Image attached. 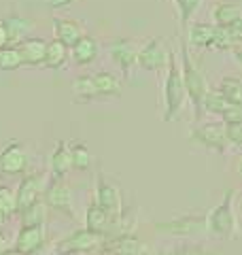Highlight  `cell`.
Here are the masks:
<instances>
[{
    "label": "cell",
    "mask_w": 242,
    "mask_h": 255,
    "mask_svg": "<svg viewBox=\"0 0 242 255\" xmlns=\"http://www.w3.org/2000/svg\"><path fill=\"white\" fill-rule=\"evenodd\" d=\"M181 70H183V81H185V90H187V100L193 107V117L200 119V115H204V109H202V102H204L206 92L211 90L206 81V75L200 70V66H196V62L191 58L187 38H181Z\"/></svg>",
    "instance_id": "cell-1"
},
{
    "label": "cell",
    "mask_w": 242,
    "mask_h": 255,
    "mask_svg": "<svg viewBox=\"0 0 242 255\" xmlns=\"http://www.w3.org/2000/svg\"><path fill=\"white\" fill-rule=\"evenodd\" d=\"M185 100H187V90H185V81H183V70L179 66L174 51L170 49V58H168V66H166V79H164V117L161 119L166 124L174 122L183 111Z\"/></svg>",
    "instance_id": "cell-2"
},
{
    "label": "cell",
    "mask_w": 242,
    "mask_h": 255,
    "mask_svg": "<svg viewBox=\"0 0 242 255\" xmlns=\"http://www.w3.org/2000/svg\"><path fill=\"white\" fill-rule=\"evenodd\" d=\"M234 191L228 189L223 196L221 204H217L215 209L206 215L208 219V232L217 238H223V241H228L236 234V215H234Z\"/></svg>",
    "instance_id": "cell-3"
},
{
    "label": "cell",
    "mask_w": 242,
    "mask_h": 255,
    "mask_svg": "<svg viewBox=\"0 0 242 255\" xmlns=\"http://www.w3.org/2000/svg\"><path fill=\"white\" fill-rule=\"evenodd\" d=\"M155 230L168 236H200L208 232V219L206 215H183V217L155 223Z\"/></svg>",
    "instance_id": "cell-4"
},
{
    "label": "cell",
    "mask_w": 242,
    "mask_h": 255,
    "mask_svg": "<svg viewBox=\"0 0 242 255\" xmlns=\"http://www.w3.org/2000/svg\"><path fill=\"white\" fill-rule=\"evenodd\" d=\"M191 142L204 147L208 151H217V153H225L230 147L228 136H225V124L223 122H211V124H200L193 128L189 134Z\"/></svg>",
    "instance_id": "cell-5"
},
{
    "label": "cell",
    "mask_w": 242,
    "mask_h": 255,
    "mask_svg": "<svg viewBox=\"0 0 242 255\" xmlns=\"http://www.w3.org/2000/svg\"><path fill=\"white\" fill-rule=\"evenodd\" d=\"M168 58H170V47L166 45V41L161 36L149 38L140 49H138V66L147 73H159L166 70Z\"/></svg>",
    "instance_id": "cell-6"
},
{
    "label": "cell",
    "mask_w": 242,
    "mask_h": 255,
    "mask_svg": "<svg viewBox=\"0 0 242 255\" xmlns=\"http://www.w3.org/2000/svg\"><path fill=\"white\" fill-rule=\"evenodd\" d=\"M109 236L92 232V230H77L70 236H66L64 241L58 245V253L62 251H81V253H90L96 249H104V243H107Z\"/></svg>",
    "instance_id": "cell-7"
},
{
    "label": "cell",
    "mask_w": 242,
    "mask_h": 255,
    "mask_svg": "<svg viewBox=\"0 0 242 255\" xmlns=\"http://www.w3.org/2000/svg\"><path fill=\"white\" fill-rule=\"evenodd\" d=\"M138 49L140 47L136 45L132 38H115V41L109 45L111 58L119 66V70L123 73L125 79H130L132 68L138 64Z\"/></svg>",
    "instance_id": "cell-8"
},
{
    "label": "cell",
    "mask_w": 242,
    "mask_h": 255,
    "mask_svg": "<svg viewBox=\"0 0 242 255\" xmlns=\"http://www.w3.org/2000/svg\"><path fill=\"white\" fill-rule=\"evenodd\" d=\"M96 204H100L115 219L121 217V191L115 183L104 179V174H98V183H96Z\"/></svg>",
    "instance_id": "cell-9"
},
{
    "label": "cell",
    "mask_w": 242,
    "mask_h": 255,
    "mask_svg": "<svg viewBox=\"0 0 242 255\" xmlns=\"http://www.w3.org/2000/svg\"><path fill=\"white\" fill-rule=\"evenodd\" d=\"M45 189H47L45 174H30V177H26L19 183V189H17V211L21 213L30 204L40 200V194H45Z\"/></svg>",
    "instance_id": "cell-10"
},
{
    "label": "cell",
    "mask_w": 242,
    "mask_h": 255,
    "mask_svg": "<svg viewBox=\"0 0 242 255\" xmlns=\"http://www.w3.org/2000/svg\"><path fill=\"white\" fill-rule=\"evenodd\" d=\"M28 168V153L19 142H9L0 151V172L4 174H21Z\"/></svg>",
    "instance_id": "cell-11"
},
{
    "label": "cell",
    "mask_w": 242,
    "mask_h": 255,
    "mask_svg": "<svg viewBox=\"0 0 242 255\" xmlns=\"http://www.w3.org/2000/svg\"><path fill=\"white\" fill-rule=\"evenodd\" d=\"M45 202H47V206H51V209L68 215V217H75V215H72V194H70L66 183H62V179H58V181H53V183L47 185Z\"/></svg>",
    "instance_id": "cell-12"
},
{
    "label": "cell",
    "mask_w": 242,
    "mask_h": 255,
    "mask_svg": "<svg viewBox=\"0 0 242 255\" xmlns=\"http://www.w3.org/2000/svg\"><path fill=\"white\" fill-rule=\"evenodd\" d=\"M215 34H217V26L208 21H191L187 28V45L193 49H213L215 43Z\"/></svg>",
    "instance_id": "cell-13"
},
{
    "label": "cell",
    "mask_w": 242,
    "mask_h": 255,
    "mask_svg": "<svg viewBox=\"0 0 242 255\" xmlns=\"http://www.w3.org/2000/svg\"><path fill=\"white\" fill-rule=\"evenodd\" d=\"M53 32H55V38L62 41L68 49H72L85 36L83 26L70 17H53Z\"/></svg>",
    "instance_id": "cell-14"
},
{
    "label": "cell",
    "mask_w": 242,
    "mask_h": 255,
    "mask_svg": "<svg viewBox=\"0 0 242 255\" xmlns=\"http://www.w3.org/2000/svg\"><path fill=\"white\" fill-rule=\"evenodd\" d=\"M17 47H19L23 66H40V64H45V53H47L45 38L28 36L26 41H21Z\"/></svg>",
    "instance_id": "cell-15"
},
{
    "label": "cell",
    "mask_w": 242,
    "mask_h": 255,
    "mask_svg": "<svg viewBox=\"0 0 242 255\" xmlns=\"http://www.w3.org/2000/svg\"><path fill=\"white\" fill-rule=\"evenodd\" d=\"M45 243L43 226H21L17 238H15V249L23 251L26 255L36 253Z\"/></svg>",
    "instance_id": "cell-16"
},
{
    "label": "cell",
    "mask_w": 242,
    "mask_h": 255,
    "mask_svg": "<svg viewBox=\"0 0 242 255\" xmlns=\"http://www.w3.org/2000/svg\"><path fill=\"white\" fill-rule=\"evenodd\" d=\"M113 223H115V217L109 215L100 204H90L87 206V213H85V228L87 230L109 236V232L113 230Z\"/></svg>",
    "instance_id": "cell-17"
},
{
    "label": "cell",
    "mask_w": 242,
    "mask_h": 255,
    "mask_svg": "<svg viewBox=\"0 0 242 255\" xmlns=\"http://www.w3.org/2000/svg\"><path fill=\"white\" fill-rule=\"evenodd\" d=\"M72 53V60H75L77 66H90L98 60V53H100V43L96 41L94 36L85 34L81 41L70 49Z\"/></svg>",
    "instance_id": "cell-18"
},
{
    "label": "cell",
    "mask_w": 242,
    "mask_h": 255,
    "mask_svg": "<svg viewBox=\"0 0 242 255\" xmlns=\"http://www.w3.org/2000/svg\"><path fill=\"white\" fill-rule=\"evenodd\" d=\"M104 249L111 251L113 255H140L144 247L138 238H134L130 234H119L117 238H111V241L107 238Z\"/></svg>",
    "instance_id": "cell-19"
},
{
    "label": "cell",
    "mask_w": 242,
    "mask_h": 255,
    "mask_svg": "<svg viewBox=\"0 0 242 255\" xmlns=\"http://www.w3.org/2000/svg\"><path fill=\"white\" fill-rule=\"evenodd\" d=\"M51 172L55 179H64L72 170V155H70V145L66 142H58L53 149V153L49 157Z\"/></svg>",
    "instance_id": "cell-20"
},
{
    "label": "cell",
    "mask_w": 242,
    "mask_h": 255,
    "mask_svg": "<svg viewBox=\"0 0 242 255\" xmlns=\"http://www.w3.org/2000/svg\"><path fill=\"white\" fill-rule=\"evenodd\" d=\"M4 28H6V36H9V45L17 47L21 41H26L30 30H32V23L28 19L19 17V15H9L6 19H2Z\"/></svg>",
    "instance_id": "cell-21"
},
{
    "label": "cell",
    "mask_w": 242,
    "mask_h": 255,
    "mask_svg": "<svg viewBox=\"0 0 242 255\" xmlns=\"http://www.w3.org/2000/svg\"><path fill=\"white\" fill-rule=\"evenodd\" d=\"M211 17L215 26H230L238 17H242V9L236 2H217L211 11Z\"/></svg>",
    "instance_id": "cell-22"
},
{
    "label": "cell",
    "mask_w": 242,
    "mask_h": 255,
    "mask_svg": "<svg viewBox=\"0 0 242 255\" xmlns=\"http://www.w3.org/2000/svg\"><path fill=\"white\" fill-rule=\"evenodd\" d=\"M68 47L64 45L62 41H58V38H53V41H47V53H45V66L47 68H53L58 70L62 68L64 64H66L68 60Z\"/></svg>",
    "instance_id": "cell-23"
},
{
    "label": "cell",
    "mask_w": 242,
    "mask_h": 255,
    "mask_svg": "<svg viewBox=\"0 0 242 255\" xmlns=\"http://www.w3.org/2000/svg\"><path fill=\"white\" fill-rule=\"evenodd\" d=\"M94 81H96L98 96H121V81L113 73L100 70V73L94 75Z\"/></svg>",
    "instance_id": "cell-24"
},
{
    "label": "cell",
    "mask_w": 242,
    "mask_h": 255,
    "mask_svg": "<svg viewBox=\"0 0 242 255\" xmlns=\"http://www.w3.org/2000/svg\"><path fill=\"white\" fill-rule=\"evenodd\" d=\"M228 105H230V100L215 87V90H208L206 92L204 102H202V109H204V113H208V115L221 117L225 113V109H228Z\"/></svg>",
    "instance_id": "cell-25"
},
{
    "label": "cell",
    "mask_w": 242,
    "mask_h": 255,
    "mask_svg": "<svg viewBox=\"0 0 242 255\" xmlns=\"http://www.w3.org/2000/svg\"><path fill=\"white\" fill-rule=\"evenodd\" d=\"M204 0H174V6H176V13H179V23H181V30L185 32L189 28V23L196 17V13L200 11V6Z\"/></svg>",
    "instance_id": "cell-26"
},
{
    "label": "cell",
    "mask_w": 242,
    "mask_h": 255,
    "mask_svg": "<svg viewBox=\"0 0 242 255\" xmlns=\"http://www.w3.org/2000/svg\"><path fill=\"white\" fill-rule=\"evenodd\" d=\"M217 90L230 102H242V79L238 75H225L217 85Z\"/></svg>",
    "instance_id": "cell-27"
},
{
    "label": "cell",
    "mask_w": 242,
    "mask_h": 255,
    "mask_svg": "<svg viewBox=\"0 0 242 255\" xmlns=\"http://www.w3.org/2000/svg\"><path fill=\"white\" fill-rule=\"evenodd\" d=\"M72 94L77 96V100H94L98 98V90H96L94 75H81L72 83Z\"/></svg>",
    "instance_id": "cell-28"
},
{
    "label": "cell",
    "mask_w": 242,
    "mask_h": 255,
    "mask_svg": "<svg viewBox=\"0 0 242 255\" xmlns=\"http://www.w3.org/2000/svg\"><path fill=\"white\" fill-rule=\"evenodd\" d=\"M47 219V202L36 200L21 211V226H43Z\"/></svg>",
    "instance_id": "cell-29"
},
{
    "label": "cell",
    "mask_w": 242,
    "mask_h": 255,
    "mask_svg": "<svg viewBox=\"0 0 242 255\" xmlns=\"http://www.w3.org/2000/svg\"><path fill=\"white\" fill-rule=\"evenodd\" d=\"M19 66H23L19 47H15V45L0 47V70H6V73H11V70H17Z\"/></svg>",
    "instance_id": "cell-30"
},
{
    "label": "cell",
    "mask_w": 242,
    "mask_h": 255,
    "mask_svg": "<svg viewBox=\"0 0 242 255\" xmlns=\"http://www.w3.org/2000/svg\"><path fill=\"white\" fill-rule=\"evenodd\" d=\"M70 155H72V168L75 170H87L92 166V151L87 149L85 142L70 145Z\"/></svg>",
    "instance_id": "cell-31"
},
{
    "label": "cell",
    "mask_w": 242,
    "mask_h": 255,
    "mask_svg": "<svg viewBox=\"0 0 242 255\" xmlns=\"http://www.w3.org/2000/svg\"><path fill=\"white\" fill-rule=\"evenodd\" d=\"M0 211H2L6 217L17 213V194L4 185L0 187Z\"/></svg>",
    "instance_id": "cell-32"
},
{
    "label": "cell",
    "mask_w": 242,
    "mask_h": 255,
    "mask_svg": "<svg viewBox=\"0 0 242 255\" xmlns=\"http://www.w3.org/2000/svg\"><path fill=\"white\" fill-rule=\"evenodd\" d=\"M225 136H228L230 147H242V122H228L225 124Z\"/></svg>",
    "instance_id": "cell-33"
},
{
    "label": "cell",
    "mask_w": 242,
    "mask_h": 255,
    "mask_svg": "<svg viewBox=\"0 0 242 255\" xmlns=\"http://www.w3.org/2000/svg\"><path fill=\"white\" fill-rule=\"evenodd\" d=\"M221 122H242V102H230L225 113L221 115Z\"/></svg>",
    "instance_id": "cell-34"
},
{
    "label": "cell",
    "mask_w": 242,
    "mask_h": 255,
    "mask_svg": "<svg viewBox=\"0 0 242 255\" xmlns=\"http://www.w3.org/2000/svg\"><path fill=\"white\" fill-rule=\"evenodd\" d=\"M225 30H228V36L234 47L242 45V17H238L234 23H230V26H223Z\"/></svg>",
    "instance_id": "cell-35"
},
{
    "label": "cell",
    "mask_w": 242,
    "mask_h": 255,
    "mask_svg": "<svg viewBox=\"0 0 242 255\" xmlns=\"http://www.w3.org/2000/svg\"><path fill=\"white\" fill-rule=\"evenodd\" d=\"M172 255H215L211 251H206L204 247H196V245H183V247H176L172 251Z\"/></svg>",
    "instance_id": "cell-36"
},
{
    "label": "cell",
    "mask_w": 242,
    "mask_h": 255,
    "mask_svg": "<svg viewBox=\"0 0 242 255\" xmlns=\"http://www.w3.org/2000/svg\"><path fill=\"white\" fill-rule=\"evenodd\" d=\"M45 2L49 9H64V6H70L72 2H77V0H45Z\"/></svg>",
    "instance_id": "cell-37"
},
{
    "label": "cell",
    "mask_w": 242,
    "mask_h": 255,
    "mask_svg": "<svg viewBox=\"0 0 242 255\" xmlns=\"http://www.w3.org/2000/svg\"><path fill=\"white\" fill-rule=\"evenodd\" d=\"M4 45H9V36H6V28H4V23L0 21V47H4Z\"/></svg>",
    "instance_id": "cell-38"
},
{
    "label": "cell",
    "mask_w": 242,
    "mask_h": 255,
    "mask_svg": "<svg viewBox=\"0 0 242 255\" xmlns=\"http://www.w3.org/2000/svg\"><path fill=\"white\" fill-rule=\"evenodd\" d=\"M232 55H234V60H236V62L240 64V68H242V45L234 47V49H232Z\"/></svg>",
    "instance_id": "cell-39"
},
{
    "label": "cell",
    "mask_w": 242,
    "mask_h": 255,
    "mask_svg": "<svg viewBox=\"0 0 242 255\" xmlns=\"http://www.w3.org/2000/svg\"><path fill=\"white\" fill-rule=\"evenodd\" d=\"M4 251H6V236L0 234V255H2Z\"/></svg>",
    "instance_id": "cell-40"
},
{
    "label": "cell",
    "mask_w": 242,
    "mask_h": 255,
    "mask_svg": "<svg viewBox=\"0 0 242 255\" xmlns=\"http://www.w3.org/2000/svg\"><path fill=\"white\" fill-rule=\"evenodd\" d=\"M2 255H26L23 251H19V249H6Z\"/></svg>",
    "instance_id": "cell-41"
},
{
    "label": "cell",
    "mask_w": 242,
    "mask_h": 255,
    "mask_svg": "<svg viewBox=\"0 0 242 255\" xmlns=\"http://www.w3.org/2000/svg\"><path fill=\"white\" fill-rule=\"evenodd\" d=\"M55 255H85L81 251H62V253H55Z\"/></svg>",
    "instance_id": "cell-42"
},
{
    "label": "cell",
    "mask_w": 242,
    "mask_h": 255,
    "mask_svg": "<svg viewBox=\"0 0 242 255\" xmlns=\"http://www.w3.org/2000/svg\"><path fill=\"white\" fill-rule=\"evenodd\" d=\"M4 221H6V215H4L2 211H0V228H2V226H4Z\"/></svg>",
    "instance_id": "cell-43"
},
{
    "label": "cell",
    "mask_w": 242,
    "mask_h": 255,
    "mask_svg": "<svg viewBox=\"0 0 242 255\" xmlns=\"http://www.w3.org/2000/svg\"><path fill=\"white\" fill-rule=\"evenodd\" d=\"M238 177H240V181H242V159H240V166H238Z\"/></svg>",
    "instance_id": "cell-44"
}]
</instances>
